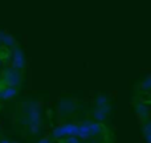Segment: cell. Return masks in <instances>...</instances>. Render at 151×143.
Masks as SVG:
<instances>
[{"instance_id": "cell-1", "label": "cell", "mask_w": 151, "mask_h": 143, "mask_svg": "<svg viewBox=\"0 0 151 143\" xmlns=\"http://www.w3.org/2000/svg\"><path fill=\"white\" fill-rule=\"evenodd\" d=\"M28 122H29V127H33V126H39L40 125V107L37 103L31 102L28 105Z\"/></svg>"}, {"instance_id": "cell-2", "label": "cell", "mask_w": 151, "mask_h": 143, "mask_svg": "<svg viewBox=\"0 0 151 143\" xmlns=\"http://www.w3.org/2000/svg\"><path fill=\"white\" fill-rule=\"evenodd\" d=\"M77 130H78V126L73 125V123H66V125H63L56 129L53 131V137L55 138H61V137H66V135L76 137L77 135Z\"/></svg>"}, {"instance_id": "cell-3", "label": "cell", "mask_w": 151, "mask_h": 143, "mask_svg": "<svg viewBox=\"0 0 151 143\" xmlns=\"http://www.w3.org/2000/svg\"><path fill=\"white\" fill-rule=\"evenodd\" d=\"M4 81L9 88H15L20 83V73L16 69H7L4 73Z\"/></svg>"}, {"instance_id": "cell-4", "label": "cell", "mask_w": 151, "mask_h": 143, "mask_svg": "<svg viewBox=\"0 0 151 143\" xmlns=\"http://www.w3.org/2000/svg\"><path fill=\"white\" fill-rule=\"evenodd\" d=\"M12 66L17 70V69H21L24 66V55L23 50L19 47H15L12 52Z\"/></svg>"}, {"instance_id": "cell-5", "label": "cell", "mask_w": 151, "mask_h": 143, "mask_svg": "<svg viewBox=\"0 0 151 143\" xmlns=\"http://www.w3.org/2000/svg\"><path fill=\"white\" fill-rule=\"evenodd\" d=\"M77 138H82L86 139L90 137V131H89V121L86 122H82V125L78 126V130H77Z\"/></svg>"}, {"instance_id": "cell-6", "label": "cell", "mask_w": 151, "mask_h": 143, "mask_svg": "<svg viewBox=\"0 0 151 143\" xmlns=\"http://www.w3.org/2000/svg\"><path fill=\"white\" fill-rule=\"evenodd\" d=\"M74 107H76V105L72 99H63V101L60 102V110L64 113V114L72 113L74 110Z\"/></svg>"}, {"instance_id": "cell-7", "label": "cell", "mask_w": 151, "mask_h": 143, "mask_svg": "<svg viewBox=\"0 0 151 143\" xmlns=\"http://www.w3.org/2000/svg\"><path fill=\"white\" fill-rule=\"evenodd\" d=\"M0 41H1L3 44H5L7 47H13V45L16 44L13 36H11V34H8V33H4V32H0Z\"/></svg>"}, {"instance_id": "cell-8", "label": "cell", "mask_w": 151, "mask_h": 143, "mask_svg": "<svg viewBox=\"0 0 151 143\" xmlns=\"http://www.w3.org/2000/svg\"><path fill=\"white\" fill-rule=\"evenodd\" d=\"M89 131H90V137L98 135L102 131V126L97 122H90V121H89Z\"/></svg>"}, {"instance_id": "cell-9", "label": "cell", "mask_w": 151, "mask_h": 143, "mask_svg": "<svg viewBox=\"0 0 151 143\" xmlns=\"http://www.w3.org/2000/svg\"><path fill=\"white\" fill-rule=\"evenodd\" d=\"M16 94V89L15 88H5V89H3L1 90V93H0V98H3V99H8V98H12L13 96Z\"/></svg>"}, {"instance_id": "cell-10", "label": "cell", "mask_w": 151, "mask_h": 143, "mask_svg": "<svg viewBox=\"0 0 151 143\" xmlns=\"http://www.w3.org/2000/svg\"><path fill=\"white\" fill-rule=\"evenodd\" d=\"M137 113H138L139 115H142V117L146 118L147 115H149V107L146 106V105H143L141 102V103L137 105Z\"/></svg>"}, {"instance_id": "cell-11", "label": "cell", "mask_w": 151, "mask_h": 143, "mask_svg": "<svg viewBox=\"0 0 151 143\" xmlns=\"http://www.w3.org/2000/svg\"><path fill=\"white\" fill-rule=\"evenodd\" d=\"M96 103H97V106H98V109H102V107H105V106H107V97L106 96H98L97 97V99H96Z\"/></svg>"}, {"instance_id": "cell-12", "label": "cell", "mask_w": 151, "mask_h": 143, "mask_svg": "<svg viewBox=\"0 0 151 143\" xmlns=\"http://www.w3.org/2000/svg\"><path fill=\"white\" fill-rule=\"evenodd\" d=\"M143 133H145V138H146L147 143H151V123L147 122L143 126Z\"/></svg>"}, {"instance_id": "cell-13", "label": "cell", "mask_w": 151, "mask_h": 143, "mask_svg": "<svg viewBox=\"0 0 151 143\" xmlns=\"http://www.w3.org/2000/svg\"><path fill=\"white\" fill-rule=\"evenodd\" d=\"M94 118H96L98 122H102V121L106 119V114H105L101 109H97L96 111H94Z\"/></svg>"}, {"instance_id": "cell-14", "label": "cell", "mask_w": 151, "mask_h": 143, "mask_svg": "<svg viewBox=\"0 0 151 143\" xmlns=\"http://www.w3.org/2000/svg\"><path fill=\"white\" fill-rule=\"evenodd\" d=\"M150 86H151V78H150V77H147L146 80L143 81V83H142V89L147 91V90L150 89Z\"/></svg>"}, {"instance_id": "cell-15", "label": "cell", "mask_w": 151, "mask_h": 143, "mask_svg": "<svg viewBox=\"0 0 151 143\" xmlns=\"http://www.w3.org/2000/svg\"><path fill=\"white\" fill-rule=\"evenodd\" d=\"M65 143H80V141H78L77 137H70V138L66 139Z\"/></svg>"}, {"instance_id": "cell-16", "label": "cell", "mask_w": 151, "mask_h": 143, "mask_svg": "<svg viewBox=\"0 0 151 143\" xmlns=\"http://www.w3.org/2000/svg\"><path fill=\"white\" fill-rule=\"evenodd\" d=\"M31 129V133L32 134H37L39 133V126H33V127H29Z\"/></svg>"}, {"instance_id": "cell-17", "label": "cell", "mask_w": 151, "mask_h": 143, "mask_svg": "<svg viewBox=\"0 0 151 143\" xmlns=\"http://www.w3.org/2000/svg\"><path fill=\"white\" fill-rule=\"evenodd\" d=\"M39 143H50V142H49V139H48V138H44V139H41Z\"/></svg>"}, {"instance_id": "cell-18", "label": "cell", "mask_w": 151, "mask_h": 143, "mask_svg": "<svg viewBox=\"0 0 151 143\" xmlns=\"http://www.w3.org/2000/svg\"><path fill=\"white\" fill-rule=\"evenodd\" d=\"M0 143H11V142H9V141H7V139H4V141H1Z\"/></svg>"}, {"instance_id": "cell-19", "label": "cell", "mask_w": 151, "mask_h": 143, "mask_svg": "<svg viewBox=\"0 0 151 143\" xmlns=\"http://www.w3.org/2000/svg\"><path fill=\"white\" fill-rule=\"evenodd\" d=\"M0 65H1V58H0Z\"/></svg>"}]
</instances>
